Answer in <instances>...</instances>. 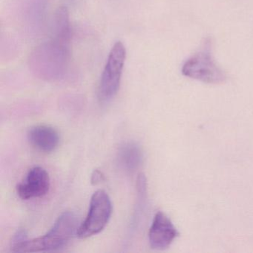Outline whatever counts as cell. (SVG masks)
I'll return each mask as SVG.
<instances>
[{
    "label": "cell",
    "mask_w": 253,
    "mask_h": 253,
    "mask_svg": "<svg viewBox=\"0 0 253 253\" xmlns=\"http://www.w3.org/2000/svg\"><path fill=\"white\" fill-rule=\"evenodd\" d=\"M78 220L71 211H65L57 218L54 226L43 236L26 239L13 244L11 250L15 253H39L59 250L66 246L78 232Z\"/></svg>",
    "instance_id": "cell-1"
},
{
    "label": "cell",
    "mask_w": 253,
    "mask_h": 253,
    "mask_svg": "<svg viewBox=\"0 0 253 253\" xmlns=\"http://www.w3.org/2000/svg\"><path fill=\"white\" fill-rule=\"evenodd\" d=\"M181 72L186 78L212 85L224 84L227 79L224 71L217 64L213 57L210 38L204 40L201 48L185 61Z\"/></svg>",
    "instance_id": "cell-2"
},
{
    "label": "cell",
    "mask_w": 253,
    "mask_h": 253,
    "mask_svg": "<svg viewBox=\"0 0 253 253\" xmlns=\"http://www.w3.org/2000/svg\"><path fill=\"white\" fill-rule=\"evenodd\" d=\"M126 57V50L122 42L114 45L109 52L99 84L98 97L100 101L112 100L120 88L123 70Z\"/></svg>",
    "instance_id": "cell-3"
},
{
    "label": "cell",
    "mask_w": 253,
    "mask_h": 253,
    "mask_svg": "<svg viewBox=\"0 0 253 253\" xmlns=\"http://www.w3.org/2000/svg\"><path fill=\"white\" fill-rule=\"evenodd\" d=\"M112 213V201L108 194L103 190L94 192L90 201L88 214L80 225L77 235L87 238L100 233L107 225Z\"/></svg>",
    "instance_id": "cell-4"
},
{
    "label": "cell",
    "mask_w": 253,
    "mask_h": 253,
    "mask_svg": "<svg viewBox=\"0 0 253 253\" xmlns=\"http://www.w3.org/2000/svg\"><path fill=\"white\" fill-rule=\"evenodd\" d=\"M178 235L177 229L169 217L163 211H158L154 217L149 231L151 247L154 250H166L172 244Z\"/></svg>",
    "instance_id": "cell-5"
},
{
    "label": "cell",
    "mask_w": 253,
    "mask_h": 253,
    "mask_svg": "<svg viewBox=\"0 0 253 253\" xmlns=\"http://www.w3.org/2000/svg\"><path fill=\"white\" fill-rule=\"evenodd\" d=\"M50 189V177L48 172L41 167L29 170L24 181L19 183L17 192L23 200L41 198L48 193Z\"/></svg>",
    "instance_id": "cell-6"
},
{
    "label": "cell",
    "mask_w": 253,
    "mask_h": 253,
    "mask_svg": "<svg viewBox=\"0 0 253 253\" xmlns=\"http://www.w3.org/2000/svg\"><path fill=\"white\" fill-rule=\"evenodd\" d=\"M28 138L32 146L44 152L55 150L60 143L58 132L48 126H36L28 133Z\"/></svg>",
    "instance_id": "cell-7"
},
{
    "label": "cell",
    "mask_w": 253,
    "mask_h": 253,
    "mask_svg": "<svg viewBox=\"0 0 253 253\" xmlns=\"http://www.w3.org/2000/svg\"><path fill=\"white\" fill-rule=\"evenodd\" d=\"M118 160L123 168L127 171H134L138 168L143 160L141 149L134 143H124L118 151Z\"/></svg>",
    "instance_id": "cell-8"
},
{
    "label": "cell",
    "mask_w": 253,
    "mask_h": 253,
    "mask_svg": "<svg viewBox=\"0 0 253 253\" xmlns=\"http://www.w3.org/2000/svg\"><path fill=\"white\" fill-rule=\"evenodd\" d=\"M104 180V175L99 170H94L91 174V182L93 185H97Z\"/></svg>",
    "instance_id": "cell-9"
}]
</instances>
